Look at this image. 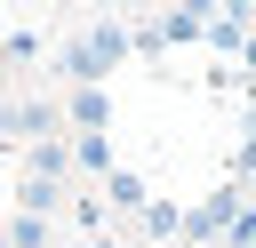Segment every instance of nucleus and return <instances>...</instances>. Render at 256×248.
<instances>
[{
	"label": "nucleus",
	"instance_id": "f257e3e1",
	"mask_svg": "<svg viewBox=\"0 0 256 248\" xmlns=\"http://www.w3.org/2000/svg\"><path fill=\"white\" fill-rule=\"evenodd\" d=\"M120 48H128V32H120V24H96V32H80V40L64 48V72H72L80 88H96V80L120 64Z\"/></svg>",
	"mask_w": 256,
	"mask_h": 248
},
{
	"label": "nucleus",
	"instance_id": "f03ea898",
	"mask_svg": "<svg viewBox=\"0 0 256 248\" xmlns=\"http://www.w3.org/2000/svg\"><path fill=\"white\" fill-rule=\"evenodd\" d=\"M72 120L96 136V128H104V88H72Z\"/></svg>",
	"mask_w": 256,
	"mask_h": 248
},
{
	"label": "nucleus",
	"instance_id": "7ed1b4c3",
	"mask_svg": "<svg viewBox=\"0 0 256 248\" xmlns=\"http://www.w3.org/2000/svg\"><path fill=\"white\" fill-rule=\"evenodd\" d=\"M0 240H8V248H48V216H16Z\"/></svg>",
	"mask_w": 256,
	"mask_h": 248
},
{
	"label": "nucleus",
	"instance_id": "20e7f679",
	"mask_svg": "<svg viewBox=\"0 0 256 248\" xmlns=\"http://www.w3.org/2000/svg\"><path fill=\"white\" fill-rule=\"evenodd\" d=\"M80 248H112V240H80Z\"/></svg>",
	"mask_w": 256,
	"mask_h": 248
},
{
	"label": "nucleus",
	"instance_id": "39448f33",
	"mask_svg": "<svg viewBox=\"0 0 256 248\" xmlns=\"http://www.w3.org/2000/svg\"><path fill=\"white\" fill-rule=\"evenodd\" d=\"M0 248H8V240H0Z\"/></svg>",
	"mask_w": 256,
	"mask_h": 248
}]
</instances>
